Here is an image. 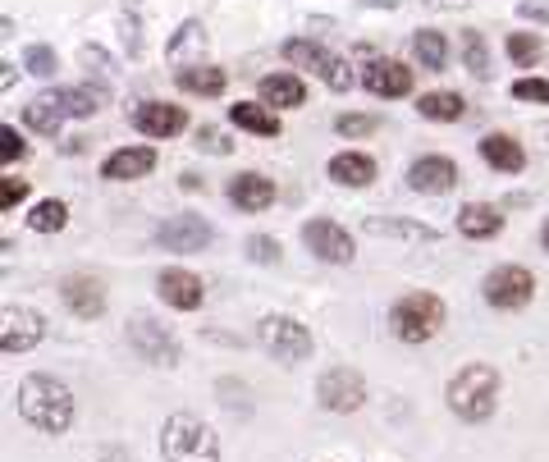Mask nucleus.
<instances>
[{"instance_id": "obj_3", "label": "nucleus", "mask_w": 549, "mask_h": 462, "mask_svg": "<svg viewBox=\"0 0 549 462\" xmlns=\"http://www.w3.org/2000/svg\"><path fill=\"white\" fill-rule=\"evenodd\" d=\"M161 453L165 462H220V440L193 412H174L161 426Z\"/></svg>"}, {"instance_id": "obj_37", "label": "nucleus", "mask_w": 549, "mask_h": 462, "mask_svg": "<svg viewBox=\"0 0 549 462\" xmlns=\"http://www.w3.org/2000/svg\"><path fill=\"white\" fill-rule=\"evenodd\" d=\"M513 97H517V101H540V106H549V83H545V78H517V83H513Z\"/></svg>"}, {"instance_id": "obj_18", "label": "nucleus", "mask_w": 549, "mask_h": 462, "mask_svg": "<svg viewBox=\"0 0 549 462\" xmlns=\"http://www.w3.org/2000/svg\"><path fill=\"white\" fill-rule=\"evenodd\" d=\"M65 119H69V110H65V92L60 87H51V92H42V97H33L23 106V124L33 133H42V138H55Z\"/></svg>"}, {"instance_id": "obj_19", "label": "nucleus", "mask_w": 549, "mask_h": 462, "mask_svg": "<svg viewBox=\"0 0 549 462\" xmlns=\"http://www.w3.org/2000/svg\"><path fill=\"white\" fill-rule=\"evenodd\" d=\"M156 170V147H119L110 151L106 161H101V174L115 183H129V179H147Z\"/></svg>"}, {"instance_id": "obj_25", "label": "nucleus", "mask_w": 549, "mask_h": 462, "mask_svg": "<svg viewBox=\"0 0 549 462\" xmlns=\"http://www.w3.org/2000/svg\"><path fill=\"white\" fill-rule=\"evenodd\" d=\"M330 179L344 183V188H366V183L376 179V161L366 151H339L330 161Z\"/></svg>"}, {"instance_id": "obj_28", "label": "nucleus", "mask_w": 549, "mask_h": 462, "mask_svg": "<svg viewBox=\"0 0 549 462\" xmlns=\"http://www.w3.org/2000/svg\"><path fill=\"white\" fill-rule=\"evenodd\" d=\"M202 46H206V28H202L197 19H188V23L179 28V33L170 37V46H165V60H170L174 69H179L183 60H188V55H197Z\"/></svg>"}, {"instance_id": "obj_24", "label": "nucleus", "mask_w": 549, "mask_h": 462, "mask_svg": "<svg viewBox=\"0 0 549 462\" xmlns=\"http://www.w3.org/2000/svg\"><path fill=\"white\" fill-rule=\"evenodd\" d=\"M174 83H179L183 92H197V97H220L229 74L220 65H183V69H174Z\"/></svg>"}, {"instance_id": "obj_6", "label": "nucleus", "mask_w": 549, "mask_h": 462, "mask_svg": "<svg viewBox=\"0 0 549 462\" xmlns=\"http://www.w3.org/2000/svg\"><path fill=\"white\" fill-rule=\"evenodd\" d=\"M257 339H261V348H266L275 362H307L312 357V330L302 321H293V316H266L261 321V330H257Z\"/></svg>"}, {"instance_id": "obj_14", "label": "nucleus", "mask_w": 549, "mask_h": 462, "mask_svg": "<svg viewBox=\"0 0 549 462\" xmlns=\"http://www.w3.org/2000/svg\"><path fill=\"white\" fill-rule=\"evenodd\" d=\"M408 183H412V193H421V197L453 193L458 188V165L449 156H417L408 165Z\"/></svg>"}, {"instance_id": "obj_26", "label": "nucleus", "mask_w": 549, "mask_h": 462, "mask_svg": "<svg viewBox=\"0 0 549 462\" xmlns=\"http://www.w3.org/2000/svg\"><path fill=\"white\" fill-rule=\"evenodd\" d=\"M229 119H234L238 129L261 133V138H275V133H280V115H275L270 106H257V101H238V106H229Z\"/></svg>"}, {"instance_id": "obj_9", "label": "nucleus", "mask_w": 549, "mask_h": 462, "mask_svg": "<svg viewBox=\"0 0 549 462\" xmlns=\"http://www.w3.org/2000/svg\"><path fill=\"white\" fill-rule=\"evenodd\" d=\"M42 339H46V316L42 312L19 307V302L0 307V348H5V353H28V348H37Z\"/></svg>"}, {"instance_id": "obj_4", "label": "nucleus", "mask_w": 549, "mask_h": 462, "mask_svg": "<svg viewBox=\"0 0 549 462\" xmlns=\"http://www.w3.org/2000/svg\"><path fill=\"white\" fill-rule=\"evenodd\" d=\"M389 330H394V339H403V344H426V339H435V334L444 330V302L421 289L403 293V298H394V307H389Z\"/></svg>"}, {"instance_id": "obj_12", "label": "nucleus", "mask_w": 549, "mask_h": 462, "mask_svg": "<svg viewBox=\"0 0 549 462\" xmlns=\"http://www.w3.org/2000/svg\"><path fill=\"white\" fill-rule=\"evenodd\" d=\"M211 238H216V229L206 225L202 215H170L156 225V243L165 252H206Z\"/></svg>"}, {"instance_id": "obj_36", "label": "nucleus", "mask_w": 549, "mask_h": 462, "mask_svg": "<svg viewBox=\"0 0 549 462\" xmlns=\"http://www.w3.org/2000/svg\"><path fill=\"white\" fill-rule=\"evenodd\" d=\"M380 119L376 115H339L334 119V129L344 133V138H366V133H376Z\"/></svg>"}, {"instance_id": "obj_11", "label": "nucleus", "mask_w": 549, "mask_h": 462, "mask_svg": "<svg viewBox=\"0 0 549 462\" xmlns=\"http://www.w3.org/2000/svg\"><path fill=\"white\" fill-rule=\"evenodd\" d=\"M302 243L312 252L316 261H334V266H348L357 257V243L344 225H334V220H307L302 229Z\"/></svg>"}, {"instance_id": "obj_33", "label": "nucleus", "mask_w": 549, "mask_h": 462, "mask_svg": "<svg viewBox=\"0 0 549 462\" xmlns=\"http://www.w3.org/2000/svg\"><path fill=\"white\" fill-rule=\"evenodd\" d=\"M540 51H545V42L536 33H508V55H513L517 69H531L540 60Z\"/></svg>"}, {"instance_id": "obj_43", "label": "nucleus", "mask_w": 549, "mask_h": 462, "mask_svg": "<svg viewBox=\"0 0 549 462\" xmlns=\"http://www.w3.org/2000/svg\"><path fill=\"white\" fill-rule=\"evenodd\" d=\"M202 151H220V156H225L229 138H225V133H216V129H202Z\"/></svg>"}, {"instance_id": "obj_13", "label": "nucleus", "mask_w": 549, "mask_h": 462, "mask_svg": "<svg viewBox=\"0 0 549 462\" xmlns=\"http://www.w3.org/2000/svg\"><path fill=\"white\" fill-rule=\"evenodd\" d=\"M156 293H161L165 307H174V312H197L206 298V284L197 280L193 270L183 266H165L161 275H156Z\"/></svg>"}, {"instance_id": "obj_41", "label": "nucleus", "mask_w": 549, "mask_h": 462, "mask_svg": "<svg viewBox=\"0 0 549 462\" xmlns=\"http://www.w3.org/2000/svg\"><path fill=\"white\" fill-rule=\"evenodd\" d=\"M248 257L252 261H280V243H275V238H248Z\"/></svg>"}, {"instance_id": "obj_32", "label": "nucleus", "mask_w": 549, "mask_h": 462, "mask_svg": "<svg viewBox=\"0 0 549 462\" xmlns=\"http://www.w3.org/2000/svg\"><path fill=\"white\" fill-rule=\"evenodd\" d=\"M101 106H106V92H101V87H65V110L69 115L87 119V115H97Z\"/></svg>"}, {"instance_id": "obj_17", "label": "nucleus", "mask_w": 549, "mask_h": 462, "mask_svg": "<svg viewBox=\"0 0 549 462\" xmlns=\"http://www.w3.org/2000/svg\"><path fill=\"white\" fill-rule=\"evenodd\" d=\"M133 124H138L147 138H174V133H183V124H188V110L170 106V101H142V106L133 110Z\"/></svg>"}, {"instance_id": "obj_45", "label": "nucleus", "mask_w": 549, "mask_h": 462, "mask_svg": "<svg viewBox=\"0 0 549 462\" xmlns=\"http://www.w3.org/2000/svg\"><path fill=\"white\" fill-rule=\"evenodd\" d=\"M362 5H376V10H399L403 0H362Z\"/></svg>"}, {"instance_id": "obj_38", "label": "nucleus", "mask_w": 549, "mask_h": 462, "mask_svg": "<svg viewBox=\"0 0 549 462\" xmlns=\"http://www.w3.org/2000/svg\"><path fill=\"white\" fill-rule=\"evenodd\" d=\"M119 37H124V51L129 55H138L142 51V37H138V14H119Z\"/></svg>"}, {"instance_id": "obj_23", "label": "nucleus", "mask_w": 549, "mask_h": 462, "mask_svg": "<svg viewBox=\"0 0 549 462\" xmlns=\"http://www.w3.org/2000/svg\"><path fill=\"white\" fill-rule=\"evenodd\" d=\"M499 229H504V215H499V206L490 202H467L463 211H458V234L463 238H495Z\"/></svg>"}, {"instance_id": "obj_8", "label": "nucleus", "mask_w": 549, "mask_h": 462, "mask_svg": "<svg viewBox=\"0 0 549 462\" xmlns=\"http://www.w3.org/2000/svg\"><path fill=\"white\" fill-rule=\"evenodd\" d=\"M316 398H321L325 412H357L366 403V380L357 366H330L321 380H316Z\"/></svg>"}, {"instance_id": "obj_35", "label": "nucleus", "mask_w": 549, "mask_h": 462, "mask_svg": "<svg viewBox=\"0 0 549 462\" xmlns=\"http://www.w3.org/2000/svg\"><path fill=\"white\" fill-rule=\"evenodd\" d=\"M463 65L472 69L476 78H490V51H485L481 33H463Z\"/></svg>"}, {"instance_id": "obj_30", "label": "nucleus", "mask_w": 549, "mask_h": 462, "mask_svg": "<svg viewBox=\"0 0 549 462\" xmlns=\"http://www.w3.org/2000/svg\"><path fill=\"white\" fill-rule=\"evenodd\" d=\"M65 225H69V206L60 202V197H42V202L28 211V229H37V234H60Z\"/></svg>"}, {"instance_id": "obj_39", "label": "nucleus", "mask_w": 549, "mask_h": 462, "mask_svg": "<svg viewBox=\"0 0 549 462\" xmlns=\"http://www.w3.org/2000/svg\"><path fill=\"white\" fill-rule=\"evenodd\" d=\"M19 156H23V138L14 124H5V129H0V161L10 165V161H19Z\"/></svg>"}, {"instance_id": "obj_31", "label": "nucleus", "mask_w": 549, "mask_h": 462, "mask_svg": "<svg viewBox=\"0 0 549 462\" xmlns=\"http://www.w3.org/2000/svg\"><path fill=\"white\" fill-rule=\"evenodd\" d=\"M366 234H385V238H417V243H431L435 229L412 225V220H366Z\"/></svg>"}, {"instance_id": "obj_44", "label": "nucleus", "mask_w": 549, "mask_h": 462, "mask_svg": "<svg viewBox=\"0 0 549 462\" xmlns=\"http://www.w3.org/2000/svg\"><path fill=\"white\" fill-rule=\"evenodd\" d=\"M14 78H19V74H14V65H0V92H10Z\"/></svg>"}, {"instance_id": "obj_2", "label": "nucleus", "mask_w": 549, "mask_h": 462, "mask_svg": "<svg viewBox=\"0 0 549 462\" xmlns=\"http://www.w3.org/2000/svg\"><path fill=\"white\" fill-rule=\"evenodd\" d=\"M495 398H499V376H495V366H485V362L463 366V371L449 380V389H444V403H449V412L458 421H467V426H476V421H490V412H495Z\"/></svg>"}, {"instance_id": "obj_7", "label": "nucleus", "mask_w": 549, "mask_h": 462, "mask_svg": "<svg viewBox=\"0 0 549 462\" xmlns=\"http://www.w3.org/2000/svg\"><path fill=\"white\" fill-rule=\"evenodd\" d=\"M280 51H284V60H289L293 69H312V74H321L334 92H348V87L357 83V78L348 74L344 60H339V55H330L321 42H312V37H293V42H284Z\"/></svg>"}, {"instance_id": "obj_20", "label": "nucleus", "mask_w": 549, "mask_h": 462, "mask_svg": "<svg viewBox=\"0 0 549 462\" xmlns=\"http://www.w3.org/2000/svg\"><path fill=\"white\" fill-rule=\"evenodd\" d=\"M229 202L238 206V211H248V215H257V211H266L270 202H275V183L266 179V174H234L229 179Z\"/></svg>"}, {"instance_id": "obj_27", "label": "nucleus", "mask_w": 549, "mask_h": 462, "mask_svg": "<svg viewBox=\"0 0 549 462\" xmlns=\"http://www.w3.org/2000/svg\"><path fill=\"white\" fill-rule=\"evenodd\" d=\"M412 55H417L426 69H444L449 65V42H444L440 28H417V33H412Z\"/></svg>"}, {"instance_id": "obj_21", "label": "nucleus", "mask_w": 549, "mask_h": 462, "mask_svg": "<svg viewBox=\"0 0 549 462\" xmlns=\"http://www.w3.org/2000/svg\"><path fill=\"white\" fill-rule=\"evenodd\" d=\"M257 92H261V106H270V110L307 106V83L298 74H270V78H261Z\"/></svg>"}, {"instance_id": "obj_40", "label": "nucleus", "mask_w": 549, "mask_h": 462, "mask_svg": "<svg viewBox=\"0 0 549 462\" xmlns=\"http://www.w3.org/2000/svg\"><path fill=\"white\" fill-rule=\"evenodd\" d=\"M23 193H28V183L23 179H5L0 183V211H14V206L23 202Z\"/></svg>"}, {"instance_id": "obj_42", "label": "nucleus", "mask_w": 549, "mask_h": 462, "mask_svg": "<svg viewBox=\"0 0 549 462\" xmlns=\"http://www.w3.org/2000/svg\"><path fill=\"white\" fill-rule=\"evenodd\" d=\"M517 14H522V19H536V23H549V0H522Z\"/></svg>"}, {"instance_id": "obj_1", "label": "nucleus", "mask_w": 549, "mask_h": 462, "mask_svg": "<svg viewBox=\"0 0 549 462\" xmlns=\"http://www.w3.org/2000/svg\"><path fill=\"white\" fill-rule=\"evenodd\" d=\"M19 412L28 426L46 430V435H65L74 426V389L55 376H28L19 385Z\"/></svg>"}, {"instance_id": "obj_5", "label": "nucleus", "mask_w": 549, "mask_h": 462, "mask_svg": "<svg viewBox=\"0 0 549 462\" xmlns=\"http://www.w3.org/2000/svg\"><path fill=\"white\" fill-rule=\"evenodd\" d=\"M481 293L495 312H522L531 298H536V275L527 266H495L490 275L481 280Z\"/></svg>"}, {"instance_id": "obj_22", "label": "nucleus", "mask_w": 549, "mask_h": 462, "mask_svg": "<svg viewBox=\"0 0 549 462\" xmlns=\"http://www.w3.org/2000/svg\"><path fill=\"white\" fill-rule=\"evenodd\" d=\"M481 156L490 170L499 174H517L522 165H527V151H522V142L508 138V133H490V138H481Z\"/></svg>"}, {"instance_id": "obj_29", "label": "nucleus", "mask_w": 549, "mask_h": 462, "mask_svg": "<svg viewBox=\"0 0 549 462\" xmlns=\"http://www.w3.org/2000/svg\"><path fill=\"white\" fill-rule=\"evenodd\" d=\"M421 119H440V124H453V119H463L467 101L458 97V92H426V97L417 101Z\"/></svg>"}, {"instance_id": "obj_10", "label": "nucleus", "mask_w": 549, "mask_h": 462, "mask_svg": "<svg viewBox=\"0 0 549 462\" xmlns=\"http://www.w3.org/2000/svg\"><path fill=\"white\" fill-rule=\"evenodd\" d=\"M129 344L138 348L151 366H179V339H174L156 316H133L129 321Z\"/></svg>"}, {"instance_id": "obj_47", "label": "nucleus", "mask_w": 549, "mask_h": 462, "mask_svg": "<svg viewBox=\"0 0 549 462\" xmlns=\"http://www.w3.org/2000/svg\"><path fill=\"white\" fill-rule=\"evenodd\" d=\"M540 243H545V252H549V220L540 225Z\"/></svg>"}, {"instance_id": "obj_46", "label": "nucleus", "mask_w": 549, "mask_h": 462, "mask_svg": "<svg viewBox=\"0 0 549 462\" xmlns=\"http://www.w3.org/2000/svg\"><path fill=\"white\" fill-rule=\"evenodd\" d=\"M431 5H444V10H467L472 0H431Z\"/></svg>"}, {"instance_id": "obj_16", "label": "nucleus", "mask_w": 549, "mask_h": 462, "mask_svg": "<svg viewBox=\"0 0 549 462\" xmlns=\"http://www.w3.org/2000/svg\"><path fill=\"white\" fill-rule=\"evenodd\" d=\"M362 87L371 92V97H403V92H412V69H403L399 60H366L362 69Z\"/></svg>"}, {"instance_id": "obj_15", "label": "nucleus", "mask_w": 549, "mask_h": 462, "mask_svg": "<svg viewBox=\"0 0 549 462\" xmlns=\"http://www.w3.org/2000/svg\"><path fill=\"white\" fill-rule=\"evenodd\" d=\"M60 298H65V307L78 321H97V316L106 312V289H101V280H92V275H69V280L60 284Z\"/></svg>"}, {"instance_id": "obj_34", "label": "nucleus", "mask_w": 549, "mask_h": 462, "mask_svg": "<svg viewBox=\"0 0 549 462\" xmlns=\"http://www.w3.org/2000/svg\"><path fill=\"white\" fill-rule=\"evenodd\" d=\"M23 65H28V74H33V78H55V69H60V55H55L46 42H33L28 51H23Z\"/></svg>"}]
</instances>
